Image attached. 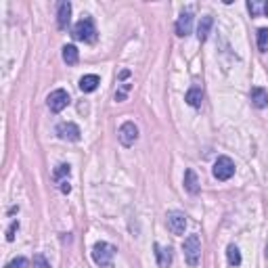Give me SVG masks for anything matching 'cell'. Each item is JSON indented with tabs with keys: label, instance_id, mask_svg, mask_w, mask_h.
Returning a JSON list of instances; mask_svg holds the SVG:
<instances>
[{
	"label": "cell",
	"instance_id": "cell-1",
	"mask_svg": "<svg viewBox=\"0 0 268 268\" xmlns=\"http://www.w3.org/2000/svg\"><path fill=\"white\" fill-rule=\"evenodd\" d=\"M115 247L111 243L98 241L92 247V260L96 262L98 268H113V258H115Z\"/></svg>",
	"mask_w": 268,
	"mask_h": 268
},
{
	"label": "cell",
	"instance_id": "cell-2",
	"mask_svg": "<svg viewBox=\"0 0 268 268\" xmlns=\"http://www.w3.org/2000/svg\"><path fill=\"white\" fill-rule=\"evenodd\" d=\"M74 38L80 42H94L96 40V27H94V21L90 17H84L74 25Z\"/></svg>",
	"mask_w": 268,
	"mask_h": 268
},
{
	"label": "cell",
	"instance_id": "cell-3",
	"mask_svg": "<svg viewBox=\"0 0 268 268\" xmlns=\"http://www.w3.org/2000/svg\"><path fill=\"white\" fill-rule=\"evenodd\" d=\"M182 252H184V260L188 266H197L201 256V241L197 235H188L184 243H182Z\"/></svg>",
	"mask_w": 268,
	"mask_h": 268
},
{
	"label": "cell",
	"instance_id": "cell-4",
	"mask_svg": "<svg viewBox=\"0 0 268 268\" xmlns=\"http://www.w3.org/2000/svg\"><path fill=\"white\" fill-rule=\"evenodd\" d=\"M212 174H214V178H218V180H228V178H233V174H235L233 160L231 157H226V155L218 157L214 168H212Z\"/></svg>",
	"mask_w": 268,
	"mask_h": 268
},
{
	"label": "cell",
	"instance_id": "cell-5",
	"mask_svg": "<svg viewBox=\"0 0 268 268\" xmlns=\"http://www.w3.org/2000/svg\"><path fill=\"white\" fill-rule=\"evenodd\" d=\"M46 103H48V109H51L53 113H61L69 105V94H67V90H63V88H57V90H53L51 94H48Z\"/></svg>",
	"mask_w": 268,
	"mask_h": 268
},
{
	"label": "cell",
	"instance_id": "cell-6",
	"mask_svg": "<svg viewBox=\"0 0 268 268\" xmlns=\"http://www.w3.org/2000/svg\"><path fill=\"white\" fill-rule=\"evenodd\" d=\"M57 134H59V138H61V141H69V143H78V141H80V136H82L80 128H78L74 122H63V124H59V126H57Z\"/></svg>",
	"mask_w": 268,
	"mask_h": 268
},
{
	"label": "cell",
	"instance_id": "cell-7",
	"mask_svg": "<svg viewBox=\"0 0 268 268\" xmlns=\"http://www.w3.org/2000/svg\"><path fill=\"white\" fill-rule=\"evenodd\" d=\"M117 138H120V143L124 147H132L136 143V138H138V128L134 122H124L122 128H120V132H117Z\"/></svg>",
	"mask_w": 268,
	"mask_h": 268
},
{
	"label": "cell",
	"instance_id": "cell-8",
	"mask_svg": "<svg viewBox=\"0 0 268 268\" xmlns=\"http://www.w3.org/2000/svg\"><path fill=\"white\" fill-rule=\"evenodd\" d=\"M168 228L174 233V235H184V228H186V216L182 212H168Z\"/></svg>",
	"mask_w": 268,
	"mask_h": 268
},
{
	"label": "cell",
	"instance_id": "cell-9",
	"mask_svg": "<svg viewBox=\"0 0 268 268\" xmlns=\"http://www.w3.org/2000/svg\"><path fill=\"white\" fill-rule=\"evenodd\" d=\"M191 29H193V15L186 11V13H182L180 17H178V21H176V34L180 36V38H184V36L191 34Z\"/></svg>",
	"mask_w": 268,
	"mask_h": 268
},
{
	"label": "cell",
	"instance_id": "cell-10",
	"mask_svg": "<svg viewBox=\"0 0 268 268\" xmlns=\"http://www.w3.org/2000/svg\"><path fill=\"white\" fill-rule=\"evenodd\" d=\"M250 98H252V105L258 107V109H264L268 105V92L262 86H254L252 92H250Z\"/></svg>",
	"mask_w": 268,
	"mask_h": 268
},
{
	"label": "cell",
	"instance_id": "cell-11",
	"mask_svg": "<svg viewBox=\"0 0 268 268\" xmlns=\"http://www.w3.org/2000/svg\"><path fill=\"white\" fill-rule=\"evenodd\" d=\"M69 21H72V4L61 2L59 4V11H57V25L61 29H65L69 25Z\"/></svg>",
	"mask_w": 268,
	"mask_h": 268
},
{
	"label": "cell",
	"instance_id": "cell-12",
	"mask_svg": "<svg viewBox=\"0 0 268 268\" xmlns=\"http://www.w3.org/2000/svg\"><path fill=\"white\" fill-rule=\"evenodd\" d=\"M214 25V19L210 15H205L201 17V21H199V27H197V38H199V42H205L207 40V36H210V29Z\"/></svg>",
	"mask_w": 268,
	"mask_h": 268
},
{
	"label": "cell",
	"instance_id": "cell-13",
	"mask_svg": "<svg viewBox=\"0 0 268 268\" xmlns=\"http://www.w3.org/2000/svg\"><path fill=\"white\" fill-rule=\"evenodd\" d=\"M155 256H157V264H160V268H168V264L172 262V250L170 247L155 245Z\"/></svg>",
	"mask_w": 268,
	"mask_h": 268
},
{
	"label": "cell",
	"instance_id": "cell-14",
	"mask_svg": "<svg viewBox=\"0 0 268 268\" xmlns=\"http://www.w3.org/2000/svg\"><path fill=\"white\" fill-rule=\"evenodd\" d=\"M98 84H101L98 76L88 74V76H84L82 80H80V90H82V92H94L96 88H98Z\"/></svg>",
	"mask_w": 268,
	"mask_h": 268
},
{
	"label": "cell",
	"instance_id": "cell-15",
	"mask_svg": "<svg viewBox=\"0 0 268 268\" xmlns=\"http://www.w3.org/2000/svg\"><path fill=\"white\" fill-rule=\"evenodd\" d=\"M184 188L191 195H197L199 193V180H197V174L193 170H186L184 172Z\"/></svg>",
	"mask_w": 268,
	"mask_h": 268
},
{
	"label": "cell",
	"instance_id": "cell-16",
	"mask_svg": "<svg viewBox=\"0 0 268 268\" xmlns=\"http://www.w3.org/2000/svg\"><path fill=\"white\" fill-rule=\"evenodd\" d=\"M184 101L191 105V107H201V101H203V90L199 86H193L191 90L186 92V96H184Z\"/></svg>",
	"mask_w": 268,
	"mask_h": 268
},
{
	"label": "cell",
	"instance_id": "cell-17",
	"mask_svg": "<svg viewBox=\"0 0 268 268\" xmlns=\"http://www.w3.org/2000/svg\"><path fill=\"white\" fill-rule=\"evenodd\" d=\"M78 59H80V53H78V48H76L74 44L63 46V61H65L67 65H76Z\"/></svg>",
	"mask_w": 268,
	"mask_h": 268
},
{
	"label": "cell",
	"instance_id": "cell-18",
	"mask_svg": "<svg viewBox=\"0 0 268 268\" xmlns=\"http://www.w3.org/2000/svg\"><path fill=\"white\" fill-rule=\"evenodd\" d=\"M226 258H228V264L231 266H239L241 264V254H239V250H237V245H228Z\"/></svg>",
	"mask_w": 268,
	"mask_h": 268
},
{
	"label": "cell",
	"instance_id": "cell-19",
	"mask_svg": "<svg viewBox=\"0 0 268 268\" xmlns=\"http://www.w3.org/2000/svg\"><path fill=\"white\" fill-rule=\"evenodd\" d=\"M69 172H72V170H69V166H67V164H61V166H57V168H55L53 178H55V180H57L59 184H61V182H63V178H67V176H69Z\"/></svg>",
	"mask_w": 268,
	"mask_h": 268
},
{
	"label": "cell",
	"instance_id": "cell-20",
	"mask_svg": "<svg viewBox=\"0 0 268 268\" xmlns=\"http://www.w3.org/2000/svg\"><path fill=\"white\" fill-rule=\"evenodd\" d=\"M258 48H260L262 53L268 51V29L266 27L258 29Z\"/></svg>",
	"mask_w": 268,
	"mask_h": 268
},
{
	"label": "cell",
	"instance_id": "cell-21",
	"mask_svg": "<svg viewBox=\"0 0 268 268\" xmlns=\"http://www.w3.org/2000/svg\"><path fill=\"white\" fill-rule=\"evenodd\" d=\"M27 266H29V262L25 258H15V260H11L4 268H27Z\"/></svg>",
	"mask_w": 268,
	"mask_h": 268
},
{
	"label": "cell",
	"instance_id": "cell-22",
	"mask_svg": "<svg viewBox=\"0 0 268 268\" xmlns=\"http://www.w3.org/2000/svg\"><path fill=\"white\" fill-rule=\"evenodd\" d=\"M34 268H51V264H48V260L42 254H36L34 256Z\"/></svg>",
	"mask_w": 268,
	"mask_h": 268
},
{
	"label": "cell",
	"instance_id": "cell-23",
	"mask_svg": "<svg viewBox=\"0 0 268 268\" xmlns=\"http://www.w3.org/2000/svg\"><path fill=\"white\" fill-rule=\"evenodd\" d=\"M128 92H130V84H122V88L115 92V101H124Z\"/></svg>",
	"mask_w": 268,
	"mask_h": 268
},
{
	"label": "cell",
	"instance_id": "cell-24",
	"mask_svg": "<svg viewBox=\"0 0 268 268\" xmlns=\"http://www.w3.org/2000/svg\"><path fill=\"white\" fill-rule=\"evenodd\" d=\"M17 228H19V222L15 220L11 226H8V231H6V239H8V241H13V239H15V231H17Z\"/></svg>",
	"mask_w": 268,
	"mask_h": 268
},
{
	"label": "cell",
	"instance_id": "cell-25",
	"mask_svg": "<svg viewBox=\"0 0 268 268\" xmlns=\"http://www.w3.org/2000/svg\"><path fill=\"white\" fill-rule=\"evenodd\" d=\"M247 8H250V13H252V15H258V13H260V4H258V2H247Z\"/></svg>",
	"mask_w": 268,
	"mask_h": 268
},
{
	"label": "cell",
	"instance_id": "cell-26",
	"mask_svg": "<svg viewBox=\"0 0 268 268\" xmlns=\"http://www.w3.org/2000/svg\"><path fill=\"white\" fill-rule=\"evenodd\" d=\"M59 188H61V193H69V191H72V186H69V182H67V180H63Z\"/></svg>",
	"mask_w": 268,
	"mask_h": 268
},
{
	"label": "cell",
	"instance_id": "cell-27",
	"mask_svg": "<svg viewBox=\"0 0 268 268\" xmlns=\"http://www.w3.org/2000/svg\"><path fill=\"white\" fill-rule=\"evenodd\" d=\"M128 76H130V72H128V69H124V72L120 74V78H122V80H126V78H128Z\"/></svg>",
	"mask_w": 268,
	"mask_h": 268
},
{
	"label": "cell",
	"instance_id": "cell-28",
	"mask_svg": "<svg viewBox=\"0 0 268 268\" xmlns=\"http://www.w3.org/2000/svg\"><path fill=\"white\" fill-rule=\"evenodd\" d=\"M262 11H264V15L268 17V2H264V6H262Z\"/></svg>",
	"mask_w": 268,
	"mask_h": 268
},
{
	"label": "cell",
	"instance_id": "cell-29",
	"mask_svg": "<svg viewBox=\"0 0 268 268\" xmlns=\"http://www.w3.org/2000/svg\"><path fill=\"white\" fill-rule=\"evenodd\" d=\"M266 256H268V247H266Z\"/></svg>",
	"mask_w": 268,
	"mask_h": 268
}]
</instances>
